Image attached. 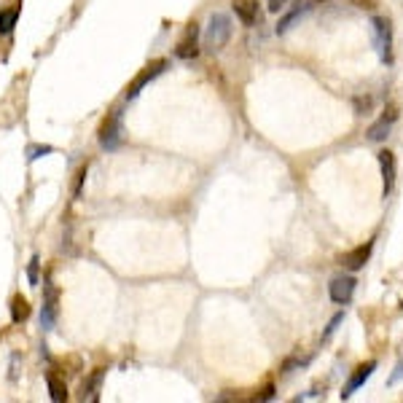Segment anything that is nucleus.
<instances>
[{"label": "nucleus", "instance_id": "nucleus-7", "mask_svg": "<svg viewBox=\"0 0 403 403\" xmlns=\"http://www.w3.org/2000/svg\"><path fill=\"white\" fill-rule=\"evenodd\" d=\"M395 121H398V105H390L377 124H371V129H368V140H377V143L379 140H384V137L390 135V129H393Z\"/></svg>", "mask_w": 403, "mask_h": 403}, {"label": "nucleus", "instance_id": "nucleus-20", "mask_svg": "<svg viewBox=\"0 0 403 403\" xmlns=\"http://www.w3.org/2000/svg\"><path fill=\"white\" fill-rule=\"evenodd\" d=\"M342 320H344V315H336V317H333V320H331V326H328V331H326V333H323V342H326V339H331V333H333V331H336V326H339V323H342Z\"/></svg>", "mask_w": 403, "mask_h": 403}, {"label": "nucleus", "instance_id": "nucleus-21", "mask_svg": "<svg viewBox=\"0 0 403 403\" xmlns=\"http://www.w3.org/2000/svg\"><path fill=\"white\" fill-rule=\"evenodd\" d=\"M86 173H89V167H86V164H83V167H81V170H78V175H76V188H73V191H81V186H83V177H86Z\"/></svg>", "mask_w": 403, "mask_h": 403}, {"label": "nucleus", "instance_id": "nucleus-3", "mask_svg": "<svg viewBox=\"0 0 403 403\" xmlns=\"http://www.w3.org/2000/svg\"><path fill=\"white\" fill-rule=\"evenodd\" d=\"M167 65H170L167 59H153V62H148V65H146V68H143L137 76L132 78V83L126 86V92H124L126 100H135V97H137V95H140V92H143L148 83H151L153 78H159L161 73H164V70H167Z\"/></svg>", "mask_w": 403, "mask_h": 403}, {"label": "nucleus", "instance_id": "nucleus-5", "mask_svg": "<svg viewBox=\"0 0 403 403\" xmlns=\"http://www.w3.org/2000/svg\"><path fill=\"white\" fill-rule=\"evenodd\" d=\"M57 315H59V288L51 279H46L43 282V315H41L46 331L57 323Z\"/></svg>", "mask_w": 403, "mask_h": 403}, {"label": "nucleus", "instance_id": "nucleus-9", "mask_svg": "<svg viewBox=\"0 0 403 403\" xmlns=\"http://www.w3.org/2000/svg\"><path fill=\"white\" fill-rule=\"evenodd\" d=\"M22 0H8L6 8H0V35H11V30L19 22Z\"/></svg>", "mask_w": 403, "mask_h": 403}, {"label": "nucleus", "instance_id": "nucleus-18", "mask_svg": "<svg viewBox=\"0 0 403 403\" xmlns=\"http://www.w3.org/2000/svg\"><path fill=\"white\" fill-rule=\"evenodd\" d=\"M46 153H54V148H51V146H30V148H27V159L35 161V159H41V156H46Z\"/></svg>", "mask_w": 403, "mask_h": 403}, {"label": "nucleus", "instance_id": "nucleus-8", "mask_svg": "<svg viewBox=\"0 0 403 403\" xmlns=\"http://www.w3.org/2000/svg\"><path fill=\"white\" fill-rule=\"evenodd\" d=\"M355 293V279L353 277H336L328 285V296L333 304H347Z\"/></svg>", "mask_w": 403, "mask_h": 403}, {"label": "nucleus", "instance_id": "nucleus-14", "mask_svg": "<svg viewBox=\"0 0 403 403\" xmlns=\"http://www.w3.org/2000/svg\"><path fill=\"white\" fill-rule=\"evenodd\" d=\"M379 164H382V177H384V197L395 186V156L390 151H379Z\"/></svg>", "mask_w": 403, "mask_h": 403}, {"label": "nucleus", "instance_id": "nucleus-12", "mask_svg": "<svg viewBox=\"0 0 403 403\" xmlns=\"http://www.w3.org/2000/svg\"><path fill=\"white\" fill-rule=\"evenodd\" d=\"M371 250H374V242H366V245H360V248H355V250L347 253V255L342 258V264H344L347 269L357 272V269H363V266H366V261L371 258Z\"/></svg>", "mask_w": 403, "mask_h": 403}, {"label": "nucleus", "instance_id": "nucleus-17", "mask_svg": "<svg viewBox=\"0 0 403 403\" xmlns=\"http://www.w3.org/2000/svg\"><path fill=\"white\" fill-rule=\"evenodd\" d=\"M309 8H312V6H309V3H306V6H299V8H293V11H291V14H285V17H282V19H279V25H277V32H279V35H282V32H288V27L293 25V22H296V19H299V17H302L304 11H309Z\"/></svg>", "mask_w": 403, "mask_h": 403}, {"label": "nucleus", "instance_id": "nucleus-11", "mask_svg": "<svg viewBox=\"0 0 403 403\" xmlns=\"http://www.w3.org/2000/svg\"><path fill=\"white\" fill-rule=\"evenodd\" d=\"M231 6L242 25L253 27L258 22V0H231Z\"/></svg>", "mask_w": 403, "mask_h": 403}, {"label": "nucleus", "instance_id": "nucleus-16", "mask_svg": "<svg viewBox=\"0 0 403 403\" xmlns=\"http://www.w3.org/2000/svg\"><path fill=\"white\" fill-rule=\"evenodd\" d=\"M27 317H30V302H27L22 293H17L11 299V320L19 326V323H25Z\"/></svg>", "mask_w": 403, "mask_h": 403}, {"label": "nucleus", "instance_id": "nucleus-6", "mask_svg": "<svg viewBox=\"0 0 403 403\" xmlns=\"http://www.w3.org/2000/svg\"><path fill=\"white\" fill-rule=\"evenodd\" d=\"M175 54L180 59H191L199 54V25L197 22H188L186 30H183V38L177 41Z\"/></svg>", "mask_w": 403, "mask_h": 403}, {"label": "nucleus", "instance_id": "nucleus-1", "mask_svg": "<svg viewBox=\"0 0 403 403\" xmlns=\"http://www.w3.org/2000/svg\"><path fill=\"white\" fill-rule=\"evenodd\" d=\"M97 140H100L102 151H116L121 146V110H110L100 121L97 129Z\"/></svg>", "mask_w": 403, "mask_h": 403}, {"label": "nucleus", "instance_id": "nucleus-2", "mask_svg": "<svg viewBox=\"0 0 403 403\" xmlns=\"http://www.w3.org/2000/svg\"><path fill=\"white\" fill-rule=\"evenodd\" d=\"M231 38V19L226 14H213L210 17V25H207V35H204V43L207 49L218 51L224 49Z\"/></svg>", "mask_w": 403, "mask_h": 403}, {"label": "nucleus", "instance_id": "nucleus-15", "mask_svg": "<svg viewBox=\"0 0 403 403\" xmlns=\"http://www.w3.org/2000/svg\"><path fill=\"white\" fill-rule=\"evenodd\" d=\"M102 374H105L102 368H95V374L81 384V398H83V401H86V398H89V401H97V390H100Z\"/></svg>", "mask_w": 403, "mask_h": 403}, {"label": "nucleus", "instance_id": "nucleus-10", "mask_svg": "<svg viewBox=\"0 0 403 403\" xmlns=\"http://www.w3.org/2000/svg\"><path fill=\"white\" fill-rule=\"evenodd\" d=\"M374 368H377V360H368V363L357 366V368H355V374L350 377V382H347V387H344V393H342V401H347V398L353 395L360 384H366V379L374 374Z\"/></svg>", "mask_w": 403, "mask_h": 403}, {"label": "nucleus", "instance_id": "nucleus-13", "mask_svg": "<svg viewBox=\"0 0 403 403\" xmlns=\"http://www.w3.org/2000/svg\"><path fill=\"white\" fill-rule=\"evenodd\" d=\"M46 384H49V395L54 403L68 401V384H65V377L57 374V368L46 371Z\"/></svg>", "mask_w": 403, "mask_h": 403}, {"label": "nucleus", "instance_id": "nucleus-4", "mask_svg": "<svg viewBox=\"0 0 403 403\" xmlns=\"http://www.w3.org/2000/svg\"><path fill=\"white\" fill-rule=\"evenodd\" d=\"M371 35H374V43H377L379 59L382 62H393V30H390V19L374 17L371 19Z\"/></svg>", "mask_w": 403, "mask_h": 403}, {"label": "nucleus", "instance_id": "nucleus-19", "mask_svg": "<svg viewBox=\"0 0 403 403\" xmlns=\"http://www.w3.org/2000/svg\"><path fill=\"white\" fill-rule=\"evenodd\" d=\"M38 266H41V261H38V255H32V261H30V269H27V277L32 285H38Z\"/></svg>", "mask_w": 403, "mask_h": 403}, {"label": "nucleus", "instance_id": "nucleus-22", "mask_svg": "<svg viewBox=\"0 0 403 403\" xmlns=\"http://www.w3.org/2000/svg\"><path fill=\"white\" fill-rule=\"evenodd\" d=\"M266 3H269V11H282L288 0H266Z\"/></svg>", "mask_w": 403, "mask_h": 403}]
</instances>
